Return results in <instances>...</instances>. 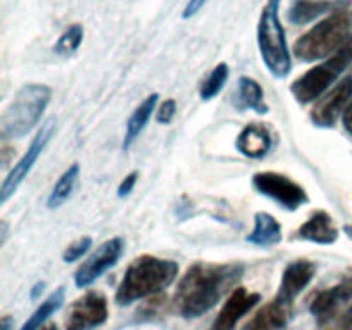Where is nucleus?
Here are the masks:
<instances>
[{
  "instance_id": "f257e3e1",
  "label": "nucleus",
  "mask_w": 352,
  "mask_h": 330,
  "mask_svg": "<svg viewBox=\"0 0 352 330\" xmlns=\"http://www.w3.org/2000/svg\"><path fill=\"white\" fill-rule=\"evenodd\" d=\"M243 274L241 265H191L175 292V308L184 318H198L212 309L220 296L229 289Z\"/></svg>"
},
{
  "instance_id": "f03ea898",
  "label": "nucleus",
  "mask_w": 352,
  "mask_h": 330,
  "mask_svg": "<svg viewBox=\"0 0 352 330\" xmlns=\"http://www.w3.org/2000/svg\"><path fill=\"white\" fill-rule=\"evenodd\" d=\"M177 272L175 261L143 254L127 267L117 289L116 301L119 305H131L138 299L157 294L175 280Z\"/></svg>"
},
{
  "instance_id": "7ed1b4c3",
  "label": "nucleus",
  "mask_w": 352,
  "mask_h": 330,
  "mask_svg": "<svg viewBox=\"0 0 352 330\" xmlns=\"http://www.w3.org/2000/svg\"><path fill=\"white\" fill-rule=\"evenodd\" d=\"M352 31V10H333L316 26L306 31L294 45V55L305 62L327 60L346 43Z\"/></svg>"
},
{
  "instance_id": "20e7f679",
  "label": "nucleus",
  "mask_w": 352,
  "mask_h": 330,
  "mask_svg": "<svg viewBox=\"0 0 352 330\" xmlns=\"http://www.w3.org/2000/svg\"><path fill=\"white\" fill-rule=\"evenodd\" d=\"M258 48L274 78H287L292 69L285 28L280 21V0H267L258 19Z\"/></svg>"
},
{
  "instance_id": "39448f33",
  "label": "nucleus",
  "mask_w": 352,
  "mask_h": 330,
  "mask_svg": "<svg viewBox=\"0 0 352 330\" xmlns=\"http://www.w3.org/2000/svg\"><path fill=\"white\" fill-rule=\"evenodd\" d=\"M52 100V88L41 82H28L16 93L2 116L3 138H23L36 127Z\"/></svg>"
},
{
  "instance_id": "423d86ee",
  "label": "nucleus",
  "mask_w": 352,
  "mask_h": 330,
  "mask_svg": "<svg viewBox=\"0 0 352 330\" xmlns=\"http://www.w3.org/2000/svg\"><path fill=\"white\" fill-rule=\"evenodd\" d=\"M347 67H351L347 58L337 52L330 58L323 60L322 64L315 65L313 69L299 76L291 86V93L301 105H308L311 102H318L330 86L344 74Z\"/></svg>"
},
{
  "instance_id": "0eeeda50",
  "label": "nucleus",
  "mask_w": 352,
  "mask_h": 330,
  "mask_svg": "<svg viewBox=\"0 0 352 330\" xmlns=\"http://www.w3.org/2000/svg\"><path fill=\"white\" fill-rule=\"evenodd\" d=\"M55 124H57L55 119H48L47 122L38 129L36 136L33 138L26 153L19 158V162L14 165L12 170L7 174L6 179H3L2 188H0V203H2V205H6V203L9 201L10 196L16 195V191L19 189V186L23 184L24 179H26L28 174L33 170L34 164H36L38 158L41 157V153H43L45 148H47V144L50 143V140L54 138L55 127H57Z\"/></svg>"
},
{
  "instance_id": "6e6552de",
  "label": "nucleus",
  "mask_w": 352,
  "mask_h": 330,
  "mask_svg": "<svg viewBox=\"0 0 352 330\" xmlns=\"http://www.w3.org/2000/svg\"><path fill=\"white\" fill-rule=\"evenodd\" d=\"M253 186L260 195L267 196L272 201L278 203L282 208L291 212L308 203L305 188L280 172H258L253 175Z\"/></svg>"
},
{
  "instance_id": "1a4fd4ad",
  "label": "nucleus",
  "mask_w": 352,
  "mask_h": 330,
  "mask_svg": "<svg viewBox=\"0 0 352 330\" xmlns=\"http://www.w3.org/2000/svg\"><path fill=\"white\" fill-rule=\"evenodd\" d=\"M122 237H112L96 248L95 253L78 268L74 275V282L78 287H88L93 282L98 280L107 270L113 267L124 254Z\"/></svg>"
},
{
  "instance_id": "9d476101",
  "label": "nucleus",
  "mask_w": 352,
  "mask_h": 330,
  "mask_svg": "<svg viewBox=\"0 0 352 330\" xmlns=\"http://www.w3.org/2000/svg\"><path fill=\"white\" fill-rule=\"evenodd\" d=\"M352 96V76H347L337 82L330 91H327L316 102L311 110V119L320 127H332L344 116Z\"/></svg>"
},
{
  "instance_id": "9b49d317",
  "label": "nucleus",
  "mask_w": 352,
  "mask_h": 330,
  "mask_svg": "<svg viewBox=\"0 0 352 330\" xmlns=\"http://www.w3.org/2000/svg\"><path fill=\"white\" fill-rule=\"evenodd\" d=\"M109 316L105 296L100 292H88L79 298L69 309L67 330H88L105 323Z\"/></svg>"
},
{
  "instance_id": "f8f14e48",
  "label": "nucleus",
  "mask_w": 352,
  "mask_h": 330,
  "mask_svg": "<svg viewBox=\"0 0 352 330\" xmlns=\"http://www.w3.org/2000/svg\"><path fill=\"white\" fill-rule=\"evenodd\" d=\"M260 301V294L256 292H248L244 287H237L229 296L227 302L223 305L222 311L213 322L212 330H234L241 318Z\"/></svg>"
},
{
  "instance_id": "ddd939ff",
  "label": "nucleus",
  "mask_w": 352,
  "mask_h": 330,
  "mask_svg": "<svg viewBox=\"0 0 352 330\" xmlns=\"http://www.w3.org/2000/svg\"><path fill=\"white\" fill-rule=\"evenodd\" d=\"M291 315L292 301L277 296L248 322L244 330H282L291 320Z\"/></svg>"
},
{
  "instance_id": "4468645a",
  "label": "nucleus",
  "mask_w": 352,
  "mask_h": 330,
  "mask_svg": "<svg viewBox=\"0 0 352 330\" xmlns=\"http://www.w3.org/2000/svg\"><path fill=\"white\" fill-rule=\"evenodd\" d=\"M351 6V0H294L289 9V21L296 26H305L325 14L333 10L346 9Z\"/></svg>"
},
{
  "instance_id": "2eb2a0df",
  "label": "nucleus",
  "mask_w": 352,
  "mask_h": 330,
  "mask_svg": "<svg viewBox=\"0 0 352 330\" xmlns=\"http://www.w3.org/2000/svg\"><path fill=\"white\" fill-rule=\"evenodd\" d=\"M352 299V274L332 287L320 291L311 301V313L322 320H329L340 305Z\"/></svg>"
},
{
  "instance_id": "dca6fc26",
  "label": "nucleus",
  "mask_w": 352,
  "mask_h": 330,
  "mask_svg": "<svg viewBox=\"0 0 352 330\" xmlns=\"http://www.w3.org/2000/svg\"><path fill=\"white\" fill-rule=\"evenodd\" d=\"M315 272L316 265L309 260H296L289 263L282 274L278 296L287 299V301H292L311 282V278L315 277Z\"/></svg>"
},
{
  "instance_id": "f3484780",
  "label": "nucleus",
  "mask_w": 352,
  "mask_h": 330,
  "mask_svg": "<svg viewBox=\"0 0 352 330\" xmlns=\"http://www.w3.org/2000/svg\"><path fill=\"white\" fill-rule=\"evenodd\" d=\"M298 236L315 244H333L339 237V229L329 213L318 210L299 227Z\"/></svg>"
},
{
  "instance_id": "a211bd4d",
  "label": "nucleus",
  "mask_w": 352,
  "mask_h": 330,
  "mask_svg": "<svg viewBox=\"0 0 352 330\" xmlns=\"http://www.w3.org/2000/svg\"><path fill=\"white\" fill-rule=\"evenodd\" d=\"M236 148L244 157L261 158L270 151L272 134L268 133L267 127L260 126V124H250L237 136Z\"/></svg>"
},
{
  "instance_id": "6ab92c4d",
  "label": "nucleus",
  "mask_w": 352,
  "mask_h": 330,
  "mask_svg": "<svg viewBox=\"0 0 352 330\" xmlns=\"http://www.w3.org/2000/svg\"><path fill=\"white\" fill-rule=\"evenodd\" d=\"M246 241L260 248L277 246L282 241V226L274 215L267 212H258L254 215L253 230L248 234Z\"/></svg>"
},
{
  "instance_id": "aec40b11",
  "label": "nucleus",
  "mask_w": 352,
  "mask_h": 330,
  "mask_svg": "<svg viewBox=\"0 0 352 330\" xmlns=\"http://www.w3.org/2000/svg\"><path fill=\"white\" fill-rule=\"evenodd\" d=\"M157 103H158V93H153V95L146 96V98L141 102V105L131 113L129 120L126 124V134H124V141H122V148L124 150H129L133 146L134 141L140 138V134L143 133L144 127L148 126L150 122L151 116L157 110Z\"/></svg>"
},
{
  "instance_id": "412c9836",
  "label": "nucleus",
  "mask_w": 352,
  "mask_h": 330,
  "mask_svg": "<svg viewBox=\"0 0 352 330\" xmlns=\"http://www.w3.org/2000/svg\"><path fill=\"white\" fill-rule=\"evenodd\" d=\"M237 107L250 109L256 113H267L268 105L265 102V93L260 82L248 76H241L237 81Z\"/></svg>"
},
{
  "instance_id": "4be33fe9",
  "label": "nucleus",
  "mask_w": 352,
  "mask_h": 330,
  "mask_svg": "<svg viewBox=\"0 0 352 330\" xmlns=\"http://www.w3.org/2000/svg\"><path fill=\"white\" fill-rule=\"evenodd\" d=\"M79 172H81L79 164H72L71 167H69L67 170H65L60 177H58V181L55 182V186L52 188L50 196H48V199H47L48 208L50 210L60 208V206L64 205L69 198H71L72 192H74V189H76V184H78Z\"/></svg>"
},
{
  "instance_id": "5701e85b",
  "label": "nucleus",
  "mask_w": 352,
  "mask_h": 330,
  "mask_svg": "<svg viewBox=\"0 0 352 330\" xmlns=\"http://www.w3.org/2000/svg\"><path fill=\"white\" fill-rule=\"evenodd\" d=\"M62 302H64V287H58L38 306L36 311L28 318V322L21 327V330H40L41 325L48 320V316H52L60 308Z\"/></svg>"
},
{
  "instance_id": "b1692460",
  "label": "nucleus",
  "mask_w": 352,
  "mask_h": 330,
  "mask_svg": "<svg viewBox=\"0 0 352 330\" xmlns=\"http://www.w3.org/2000/svg\"><path fill=\"white\" fill-rule=\"evenodd\" d=\"M227 79H229V65L226 62H220L215 67L212 69V72L208 74V78L201 82V88H199V95L201 100L208 102L213 100L226 86Z\"/></svg>"
},
{
  "instance_id": "393cba45",
  "label": "nucleus",
  "mask_w": 352,
  "mask_h": 330,
  "mask_svg": "<svg viewBox=\"0 0 352 330\" xmlns=\"http://www.w3.org/2000/svg\"><path fill=\"white\" fill-rule=\"evenodd\" d=\"M82 38H85V30H82L81 24H71V26L65 28L64 33L55 41L54 52L57 55H62V57H69V55L76 54L79 50Z\"/></svg>"
},
{
  "instance_id": "a878e982",
  "label": "nucleus",
  "mask_w": 352,
  "mask_h": 330,
  "mask_svg": "<svg viewBox=\"0 0 352 330\" xmlns=\"http://www.w3.org/2000/svg\"><path fill=\"white\" fill-rule=\"evenodd\" d=\"M91 244L93 239L89 236L79 237V239H76L74 243H71L65 248L64 253H62V260H64L65 263H72V261L81 260V258L89 251Z\"/></svg>"
},
{
  "instance_id": "bb28decb",
  "label": "nucleus",
  "mask_w": 352,
  "mask_h": 330,
  "mask_svg": "<svg viewBox=\"0 0 352 330\" xmlns=\"http://www.w3.org/2000/svg\"><path fill=\"white\" fill-rule=\"evenodd\" d=\"M175 113H177V103H175V100L168 98L162 102L160 107L157 109V120L160 124H170L174 120Z\"/></svg>"
},
{
  "instance_id": "cd10ccee",
  "label": "nucleus",
  "mask_w": 352,
  "mask_h": 330,
  "mask_svg": "<svg viewBox=\"0 0 352 330\" xmlns=\"http://www.w3.org/2000/svg\"><path fill=\"white\" fill-rule=\"evenodd\" d=\"M138 182V172H131V174H127L126 177L122 179V182L119 184V189H117V196L119 198H124V196L131 195V191L134 189V186H136Z\"/></svg>"
},
{
  "instance_id": "c85d7f7f",
  "label": "nucleus",
  "mask_w": 352,
  "mask_h": 330,
  "mask_svg": "<svg viewBox=\"0 0 352 330\" xmlns=\"http://www.w3.org/2000/svg\"><path fill=\"white\" fill-rule=\"evenodd\" d=\"M206 2H208V0H189V2L186 3L184 10H182V19H191L192 16H196V14L206 6Z\"/></svg>"
},
{
  "instance_id": "c756f323",
  "label": "nucleus",
  "mask_w": 352,
  "mask_h": 330,
  "mask_svg": "<svg viewBox=\"0 0 352 330\" xmlns=\"http://www.w3.org/2000/svg\"><path fill=\"white\" fill-rule=\"evenodd\" d=\"M339 329L340 330H352V305L349 306V309H347V311L340 316Z\"/></svg>"
},
{
  "instance_id": "7c9ffc66",
  "label": "nucleus",
  "mask_w": 352,
  "mask_h": 330,
  "mask_svg": "<svg viewBox=\"0 0 352 330\" xmlns=\"http://www.w3.org/2000/svg\"><path fill=\"white\" fill-rule=\"evenodd\" d=\"M339 54H342L347 58L349 65H352V34L346 40V43L339 48Z\"/></svg>"
},
{
  "instance_id": "2f4dec72",
  "label": "nucleus",
  "mask_w": 352,
  "mask_h": 330,
  "mask_svg": "<svg viewBox=\"0 0 352 330\" xmlns=\"http://www.w3.org/2000/svg\"><path fill=\"white\" fill-rule=\"evenodd\" d=\"M344 126H346V129L352 134V100L349 105H347L346 112H344Z\"/></svg>"
},
{
  "instance_id": "473e14b6",
  "label": "nucleus",
  "mask_w": 352,
  "mask_h": 330,
  "mask_svg": "<svg viewBox=\"0 0 352 330\" xmlns=\"http://www.w3.org/2000/svg\"><path fill=\"white\" fill-rule=\"evenodd\" d=\"M12 325H14V323H12V320L9 318V316H3L2 322H0V329H2V330H10V329H12Z\"/></svg>"
},
{
  "instance_id": "72a5a7b5",
  "label": "nucleus",
  "mask_w": 352,
  "mask_h": 330,
  "mask_svg": "<svg viewBox=\"0 0 352 330\" xmlns=\"http://www.w3.org/2000/svg\"><path fill=\"white\" fill-rule=\"evenodd\" d=\"M2 244L6 243V237H7V223L6 222H2Z\"/></svg>"
},
{
  "instance_id": "f704fd0d",
  "label": "nucleus",
  "mask_w": 352,
  "mask_h": 330,
  "mask_svg": "<svg viewBox=\"0 0 352 330\" xmlns=\"http://www.w3.org/2000/svg\"><path fill=\"white\" fill-rule=\"evenodd\" d=\"M346 232H347V236H349L352 239V223H351V226H346Z\"/></svg>"
},
{
  "instance_id": "c9c22d12",
  "label": "nucleus",
  "mask_w": 352,
  "mask_h": 330,
  "mask_svg": "<svg viewBox=\"0 0 352 330\" xmlns=\"http://www.w3.org/2000/svg\"><path fill=\"white\" fill-rule=\"evenodd\" d=\"M41 330H57L55 327H47V329H41Z\"/></svg>"
}]
</instances>
